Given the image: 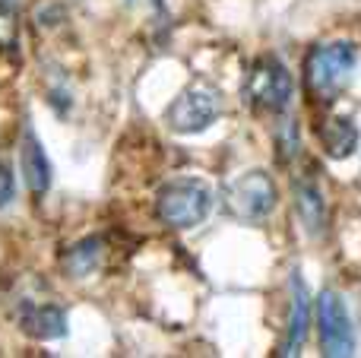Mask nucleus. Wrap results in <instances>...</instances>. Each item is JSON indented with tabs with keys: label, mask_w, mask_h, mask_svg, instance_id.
<instances>
[{
	"label": "nucleus",
	"mask_w": 361,
	"mask_h": 358,
	"mask_svg": "<svg viewBox=\"0 0 361 358\" xmlns=\"http://www.w3.org/2000/svg\"><path fill=\"white\" fill-rule=\"evenodd\" d=\"M295 203H298V216H301V222H305L307 235H311V238H320L326 228V203H324L320 187L311 181V178L295 184Z\"/></svg>",
	"instance_id": "nucleus-11"
},
{
	"label": "nucleus",
	"mask_w": 361,
	"mask_h": 358,
	"mask_svg": "<svg viewBox=\"0 0 361 358\" xmlns=\"http://www.w3.org/2000/svg\"><path fill=\"white\" fill-rule=\"evenodd\" d=\"M23 330L32 340H61L67 336V311L57 308V304H25L23 314H19Z\"/></svg>",
	"instance_id": "nucleus-9"
},
{
	"label": "nucleus",
	"mask_w": 361,
	"mask_h": 358,
	"mask_svg": "<svg viewBox=\"0 0 361 358\" xmlns=\"http://www.w3.org/2000/svg\"><path fill=\"white\" fill-rule=\"evenodd\" d=\"M317 323H320V346L324 355L345 358L355 352V333H352V321L345 302L339 292L324 289L317 298Z\"/></svg>",
	"instance_id": "nucleus-5"
},
{
	"label": "nucleus",
	"mask_w": 361,
	"mask_h": 358,
	"mask_svg": "<svg viewBox=\"0 0 361 358\" xmlns=\"http://www.w3.org/2000/svg\"><path fill=\"white\" fill-rule=\"evenodd\" d=\"M13 194H16V184H13V171H10V165L0 162V209H4L6 203L13 200Z\"/></svg>",
	"instance_id": "nucleus-13"
},
{
	"label": "nucleus",
	"mask_w": 361,
	"mask_h": 358,
	"mask_svg": "<svg viewBox=\"0 0 361 358\" xmlns=\"http://www.w3.org/2000/svg\"><path fill=\"white\" fill-rule=\"evenodd\" d=\"M102 254H105V251H102V238H82L80 245H73L67 251L63 266H67V273L73 279H86L89 273L102 264Z\"/></svg>",
	"instance_id": "nucleus-12"
},
{
	"label": "nucleus",
	"mask_w": 361,
	"mask_h": 358,
	"mask_svg": "<svg viewBox=\"0 0 361 358\" xmlns=\"http://www.w3.org/2000/svg\"><path fill=\"white\" fill-rule=\"evenodd\" d=\"M219 92L206 82L187 86L178 92V99L165 108V124L175 133H203L219 118Z\"/></svg>",
	"instance_id": "nucleus-4"
},
{
	"label": "nucleus",
	"mask_w": 361,
	"mask_h": 358,
	"mask_svg": "<svg viewBox=\"0 0 361 358\" xmlns=\"http://www.w3.org/2000/svg\"><path fill=\"white\" fill-rule=\"evenodd\" d=\"M228 209L238 216V219H267L269 213L276 209V200H279V194H276V184L273 178L267 175V171H247V175L235 178V181L228 184Z\"/></svg>",
	"instance_id": "nucleus-6"
},
{
	"label": "nucleus",
	"mask_w": 361,
	"mask_h": 358,
	"mask_svg": "<svg viewBox=\"0 0 361 358\" xmlns=\"http://www.w3.org/2000/svg\"><path fill=\"white\" fill-rule=\"evenodd\" d=\"M317 137L330 159H349V156H355L361 133L352 118H339L336 114V118H326L324 124L317 127Z\"/></svg>",
	"instance_id": "nucleus-10"
},
{
	"label": "nucleus",
	"mask_w": 361,
	"mask_h": 358,
	"mask_svg": "<svg viewBox=\"0 0 361 358\" xmlns=\"http://www.w3.org/2000/svg\"><path fill=\"white\" fill-rule=\"evenodd\" d=\"M307 323H311V295L301 279V273H292V311H288V327L279 342V355H298L305 346Z\"/></svg>",
	"instance_id": "nucleus-7"
},
{
	"label": "nucleus",
	"mask_w": 361,
	"mask_h": 358,
	"mask_svg": "<svg viewBox=\"0 0 361 358\" xmlns=\"http://www.w3.org/2000/svg\"><path fill=\"white\" fill-rule=\"evenodd\" d=\"M352 70H355V48L349 42L317 44L305 61L307 89L317 101H336V95L349 86Z\"/></svg>",
	"instance_id": "nucleus-1"
},
{
	"label": "nucleus",
	"mask_w": 361,
	"mask_h": 358,
	"mask_svg": "<svg viewBox=\"0 0 361 358\" xmlns=\"http://www.w3.org/2000/svg\"><path fill=\"white\" fill-rule=\"evenodd\" d=\"M244 92H247L250 105L279 114V111H286L288 101H292V73L286 70V63H282L279 57L267 54L250 67Z\"/></svg>",
	"instance_id": "nucleus-3"
},
{
	"label": "nucleus",
	"mask_w": 361,
	"mask_h": 358,
	"mask_svg": "<svg viewBox=\"0 0 361 358\" xmlns=\"http://www.w3.org/2000/svg\"><path fill=\"white\" fill-rule=\"evenodd\" d=\"M212 190L197 178L169 181L156 197V216L171 228H193L209 216Z\"/></svg>",
	"instance_id": "nucleus-2"
},
{
	"label": "nucleus",
	"mask_w": 361,
	"mask_h": 358,
	"mask_svg": "<svg viewBox=\"0 0 361 358\" xmlns=\"http://www.w3.org/2000/svg\"><path fill=\"white\" fill-rule=\"evenodd\" d=\"M19 165H23V178L35 197H42L51 187V162L44 156L42 140L35 137L32 127L23 130V146H19Z\"/></svg>",
	"instance_id": "nucleus-8"
}]
</instances>
